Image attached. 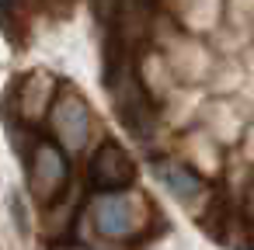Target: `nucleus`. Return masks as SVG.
I'll use <instances>...</instances> for the list:
<instances>
[{"label":"nucleus","mask_w":254,"mask_h":250,"mask_svg":"<svg viewBox=\"0 0 254 250\" xmlns=\"http://www.w3.org/2000/svg\"><path fill=\"white\" fill-rule=\"evenodd\" d=\"M157 181H160L171 195H178V198H195V195L202 191V177H198V174H191L188 167L174 163V160L157 163Z\"/></svg>","instance_id":"7ed1b4c3"},{"label":"nucleus","mask_w":254,"mask_h":250,"mask_svg":"<svg viewBox=\"0 0 254 250\" xmlns=\"http://www.w3.org/2000/svg\"><path fill=\"white\" fill-rule=\"evenodd\" d=\"M136 177V167L129 160V153L119 146V143H105L98 153H94V163H91V181L105 191H119L126 188L129 181Z\"/></svg>","instance_id":"f257e3e1"},{"label":"nucleus","mask_w":254,"mask_h":250,"mask_svg":"<svg viewBox=\"0 0 254 250\" xmlns=\"http://www.w3.org/2000/svg\"><path fill=\"white\" fill-rule=\"evenodd\" d=\"M94 222L105 236H129L132 233V205L129 198L122 195H105L98 205H94Z\"/></svg>","instance_id":"f03ea898"},{"label":"nucleus","mask_w":254,"mask_h":250,"mask_svg":"<svg viewBox=\"0 0 254 250\" xmlns=\"http://www.w3.org/2000/svg\"><path fill=\"white\" fill-rule=\"evenodd\" d=\"M18 4H21V0H0V14L7 18V11H11V7H18Z\"/></svg>","instance_id":"20e7f679"}]
</instances>
